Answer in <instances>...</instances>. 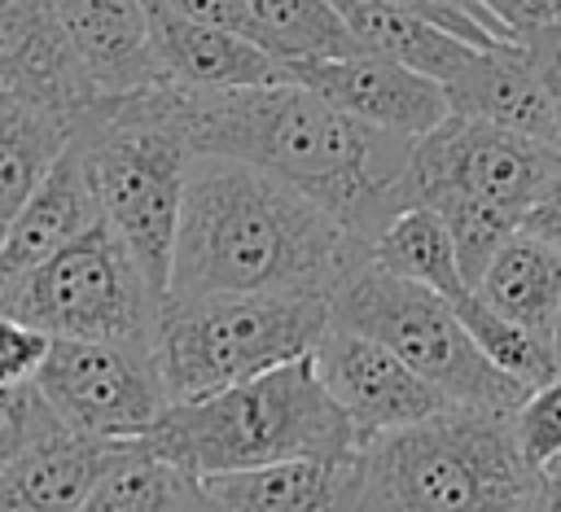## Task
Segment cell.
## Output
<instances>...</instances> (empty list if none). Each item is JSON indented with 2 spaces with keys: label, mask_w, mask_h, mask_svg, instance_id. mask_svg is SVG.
<instances>
[{
  "label": "cell",
  "mask_w": 561,
  "mask_h": 512,
  "mask_svg": "<svg viewBox=\"0 0 561 512\" xmlns=\"http://www.w3.org/2000/svg\"><path fill=\"white\" fill-rule=\"evenodd\" d=\"M162 289L110 219L66 241L22 280L0 289V311L39 324L53 337H110L158 350Z\"/></svg>",
  "instance_id": "ba28073f"
},
{
  "label": "cell",
  "mask_w": 561,
  "mask_h": 512,
  "mask_svg": "<svg viewBox=\"0 0 561 512\" xmlns=\"http://www.w3.org/2000/svg\"><path fill=\"white\" fill-rule=\"evenodd\" d=\"M557 166H561L557 140L473 114H447L434 131H425L412 144V162L394 184V197L399 206H408L434 193H469L526 223L530 206L543 197Z\"/></svg>",
  "instance_id": "9c48e42d"
},
{
  "label": "cell",
  "mask_w": 561,
  "mask_h": 512,
  "mask_svg": "<svg viewBox=\"0 0 561 512\" xmlns=\"http://www.w3.org/2000/svg\"><path fill=\"white\" fill-rule=\"evenodd\" d=\"M35 385L66 429L92 438L149 433L171 403L158 350L110 337H53Z\"/></svg>",
  "instance_id": "30bf717a"
},
{
  "label": "cell",
  "mask_w": 561,
  "mask_h": 512,
  "mask_svg": "<svg viewBox=\"0 0 561 512\" xmlns=\"http://www.w3.org/2000/svg\"><path fill=\"white\" fill-rule=\"evenodd\" d=\"M526 228H535L539 236H548L552 245H561V166H557V175L548 179L543 197L530 206V214H526Z\"/></svg>",
  "instance_id": "d6a6232c"
},
{
  "label": "cell",
  "mask_w": 561,
  "mask_h": 512,
  "mask_svg": "<svg viewBox=\"0 0 561 512\" xmlns=\"http://www.w3.org/2000/svg\"><path fill=\"white\" fill-rule=\"evenodd\" d=\"M478 4H486L513 35H526L530 26L561 18V0H478Z\"/></svg>",
  "instance_id": "1f68e13d"
},
{
  "label": "cell",
  "mask_w": 561,
  "mask_h": 512,
  "mask_svg": "<svg viewBox=\"0 0 561 512\" xmlns=\"http://www.w3.org/2000/svg\"><path fill=\"white\" fill-rule=\"evenodd\" d=\"M53 429H61V420H57V411L48 407V398H44V389L35 381L0 385V473L31 442H39Z\"/></svg>",
  "instance_id": "83f0119b"
},
{
  "label": "cell",
  "mask_w": 561,
  "mask_h": 512,
  "mask_svg": "<svg viewBox=\"0 0 561 512\" xmlns=\"http://www.w3.org/2000/svg\"><path fill=\"white\" fill-rule=\"evenodd\" d=\"M320 381L351 416L359 442L399 424H416L425 416H438L456 407L430 376H421L403 354H394L373 333H359L351 324L329 319L324 337L311 350Z\"/></svg>",
  "instance_id": "8fae6325"
},
{
  "label": "cell",
  "mask_w": 561,
  "mask_h": 512,
  "mask_svg": "<svg viewBox=\"0 0 561 512\" xmlns=\"http://www.w3.org/2000/svg\"><path fill=\"white\" fill-rule=\"evenodd\" d=\"M548 350H552V363L561 372V302H557V315H552V328H548Z\"/></svg>",
  "instance_id": "e575fe53"
},
{
  "label": "cell",
  "mask_w": 561,
  "mask_h": 512,
  "mask_svg": "<svg viewBox=\"0 0 561 512\" xmlns=\"http://www.w3.org/2000/svg\"><path fill=\"white\" fill-rule=\"evenodd\" d=\"M101 96L162 83L145 0H53Z\"/></svg>",
  "instance_id": "e0dca14e"
},
{
  "label": "cell",
  "mask_w": 561,
  "mask_h": 512,
  "mask_svg": "<svg viewBox=\"0 0 561 512\" xmlns=\"http://www.w3.org/2000/svg\"><path fill=\"white\" fill-rule=\"evenodd\" d=\"M373 263L394 276L421 280L451 302L465 289H473L465 280V267H460V254H456V241H451L443 214L425 201H408L386 219V228L373 236Z\"/></svg>",
  "instance_id": "cb8c5ba5"
},
{
  "label": "cell",
  "mask_w": 561,
  "mask_h": 512,
  "mask_svg": "<svg viewBox=\"0 0 561 512\" xmlns=\"http://www.w3.org/2000/svg\"><path fill=\"white\" fill-rule=\"evenodd\" d=\"M149 4V31L158 70L167 83L180 88H254V83H280L289 79V61L267 53L241 31H228L219 22L193 18L175 9L171 0H145Z\"/></svg>",
  "instance_id": "5bb4252c"
},
{
  "label": "cell",
  "mask_w": 561,
  "mask_h": 512,
  "mask_svg": "<svg viewBox=\"0 0 561 512\" xmlns=\"http://www.w3.org/2000/svg\"><path fill=\"white\" fill-rule=\"evenodd\" d=\"M425 206H434L443 214L469 284L482 276V267L491 263V254L522 228L517 214H508V210H500L491 201H478L469 193H434V197H425Z\"/></svg>",
  "instance_id": "4316f807"
},
{
  "label": "cell",
  "mask_w": 561,
  "mask_h": 512,
  "mask_svg": "<svg viewBox=\"0 0 561 512\" xmlns=\"http://www.w3.org/2000/svg\"><path fill=\"white\" fill-rule=\"evenodd\" d=\"M539 473H543V508H561V455H552Z\"/></svg>",
  "instance_id": "836d02e7"
},
{
  "label": "cell",
  "mask_w": 561,
  "mask_h": 512,
  "mask_svg": "<svg viewBox=\"0 0 561 512\" xmlns=\"http://www.w3.org/2000/svg\"><path fill=\"white\" fill-rule=\"evenodd\" d=\"M333 319L359 333H373L394 354H403L421 376H430L451 403L482 411H517L530 394L526 381L504 372L465 328L451 298L438 289L394 276L364 258L329 298Z\"/></svg>",
  "instance_id": "52a82bcc"
},
{
  "label": "cell",
  "mask_w": 561,
  "mask_h": 512,
  "mask_svg": "<svg viewBox=\"0 0 561 512\" xmlns=\"http://www.w3.org/2000/svg\"><path fill=\"white\" fill-rule=\"evenodd\" d=\"M329 293H167L158 363L171 398H197L316 350Z\"/></svg>",
  "instance_id": "8992f818"
},
{
  "label": "cell",
  "mask_w": 561,
  "mask_h": 512,
  "mask_svg": "<svg viewBox=\"0 0 561 512\" xmlns=\"http://www.w3.org/2000/svg\"><path fill=\"white\" fill-rule=\"evenodd\" d=\"M513 424H517V442L535 468H543L552 455H561V372H552L548 381H539L526 394V403L513 411Z\"/></svg>",
  "instance_id": "f1b7e54d"
},
{
  "label": "cell",
  "mask_w": 561,
  "mask_h": 512,
  "mask_svg": "<svg viewBox=\"0 0 561 512\" xmlns=\"http://www.w3.org/2000/svg\"><path fill=\"white\" fill-rule=\"evenodd\" d=\"M351 508H543V473L526 459L508 411L447 407L373 433L355 451Z\"/></svg>",
  "instance_id": "3957f363"
},
{
  "label": "cell",
  "mask_w": 561,
  "mask_h": 512,
  "mask_svg": "<svg viewBox=\"0 0 561 512\" xmlns=\"http://www.w3.org/2000/svg\"><path fill=\"white\" fill-rule=\"evenodd\" d=\"M443 88H447L451 114L491 118V123H504V127H517V131L561 144L539 61H535L530 44L517 35L478 44Z\"/></svg>",
  "instance_id": "9a60e30c"
},
{
  "label": "cell",
  "mask_w": 561,
  "mask_h": 512,
  "mask_svg": "<svg viewBox=\"0 0 561 512\" xmlns=\"http://www.w3.org/2000/svg\"><path fill=\"white\" fill-rule=\"evenodd\" d=\"M289 79L307 83L311 92H320L324 101H333L337 109H346L373 127H386V131H399L412 140H421L451 114L447 88L434 74H425L399 57H386L377 48L289 61Z\"/></svg>",
  "instance_id": "7c38bea8"
},
{
  "label": "cell",
  "mask_w": 561,
  "mask_h": 512,
  "mask_svg": "<svg viewBox=\"0 0 561 512\" xmlns=\"http://www.w3.org/2000/svg\"><path fill=\"white\" fill-rule=\"evenodd\" d=\"M79 114L0 92V241L75 136Z\"/></svg>",
  "instance_id": "44dd1931"
},
{
  "label": "cell",
  "mask_w": 561,
  "mask_h": 512,
  "mask_svg": "<svg viewBox=\"0 0 561 512\" xmlns=\"http://www.w3.org/2000/svg\"><path fill=\"white\" fill-rule=\"evenodd\" d=\"M241 9L250 22V39L280 61L342 57L364 48L333 0H241Z\"/></svg>",
  "instance_id": "d4e9b609"
},
{
  "label": "cell",
  "mask_w": 561,
  "mask_h": 512,
  "mask_svg": "<svg viewBox=\"0 0 561 512\" xmlns=\"http://www.w3.org/2000/svg\"><path fill=\"white\" fill-rule=\"evenodd\" d=\"M114 438H92L75 429H53L31 442L4 473H0V508L31 512V508H83L110 464Z\"/></svg>",
  "instance_id": "d6986e66"
},
{
  "label": "cell",
  "mask_w": 561,
  "mask_h": 512,
  "mask_svg": "<svg viewBox=\"0 0 561 512\" xmlns=\"http://www.w3.org/2000/svg\"><path fill=\"white\" fill-rule=\"evenodd\" d=\"M193 512L215 508L206 477L167 455L149 433L114 438L110 464L88 499V512Z\"/></svg>",
  "instance_id": "ffe728a7"
},
{
  "label": "cell",
  "mask_w": 561,
  "mask_h": 512,
  "mask_svg": "<svg viewBox=\"0 0 561 512\" xmlns=\"http://www.w3.org/2000/svg\"><path fill=\"white\" fill-rule=\"evenodd\" d=\"M184 127L197 153L250 162L324 210L373 254V236L399 210L394 184L412 162V136L373 127L298 79L254 88H180Z\"/></svg>",
  "instance_id": "6da1fadb"
},
{
  "label": "cell",
  "mask_w": 561,
  "mask_h": 512,
  "mask_svg": "<svg viewBox=\"0 0 561 512\" xmlns=\"http://www.w3.org/2000/svg\"><path fill=\"white\" fill-rule=\"evenodd\" d=\"M368 245L294 184L197 153L184 188L167 293H329Z\"/></svg>",
  "instance_id": "7a4b0ae2"
},
{
  "label": "cell",
  "mask_w": 561,
  "mask_h": 512,
  "mask_svg": "<svg viewBox=\"0 0 561 512\" xmlns=\"http://www.w3.org/2000/svg\"><path fill=\"white\" fill-rule=\"evenodd\" d=\"M149 438L202 477L285 455H351L359 446L311 354L197 398H171Z\"/></svg>",
  "instance_id": "5b68a950"
},
{
  "label": "cell",
  "mask_w": 561,
  "mask_h": 512,
  "mask_svg": "<svg viewBox=\"0 0 561 512\" xmlns=\"http://www.w3.org/2000/svg\"><path fill=\"white\" fill-rule=\"evenodd\" d=\"M96 219H101V201H96V188L88 179L83 144L75 131L70 144L61 149V158L53 162V171L44 175V184L26 197V206L18 210V219L9 223V232L0 241V289L22 280L31 267H39L66 241L88 232Z\"/></svg>",
  "instance_id": "2e32d148"
},
{
  "label": "cell",
  "mask_w": 561,
  "mask_h": 512,
  "mask_svg": "<svg viewBox=\"0 0 561 512\" xmlns=\"http://www.w3.org/2000/svg\"><path fill=\"white\" fill-rule=\"evenodd\" d=\"M0 92L70 114L101 96L53 0H0Z\"/></svg>",
  "instance_id": "4fadbf2b"
},
{
  "label": "cell",
  "mask_w": 561,
  "mask_h": 512,
  "mask_svg": "<svg viewBox=\"0 0 561 512\" xmlns=\"http://www.w3.org/2000/svg\"><path fill=\"white\" fill-rule=\"evenodd\" d=\"M75 131L101 219L123 232L145 276L167 293L184 188L197 158L180 109V83L162 79L140 92L96 96Z\"/></svg>",
  "instance_id": "277c9868"
},
{
  "label": "cell",
  "mask_w": 561,
  "mask_h": 512,
  "mask_svg": "<svg viewBox=\"0 0 561 512\" xmlns=\"http://www.w3.org/2000/svg\"><path fill=\"white\" fill-rule=\"evenodd\" d=\"M53 333H44L39 324L0 311V385H22L35 381L39 363L48 359Z\"/></svg>",
  "instance_id": "f546056e"
},
{
  "label": "cell",
  "mask_w": 561,
  "mask_h": 512,
  "mask_svg": "<svg viewBox=\"0 0 561 512\" xmlns=\"http://www.w3.org/2000/svg\"><path fill=\"white\" fill-rule=\"evenodd\" d=\"M517 39H526L535 61H539V74H543V88H548V101H552V118H557V136H561V18L539 22Z\"/></svg>",
  "instance_id": "4dcf8cb0"
},
{
  "label": "cell",
  "mask_w": 561,
  "mask_h": 512,
  "mask_svg": "<svg viewBox=\"0 0 561 512\" xmlns=\"http://www.w3.org/2000/svg\"><path fill=\"white\" fill-rule=\"evenodd\" d=\"M451 306L460 311V319H465V328L473 333V341H478L504 372H513L517 381H526L530 389L557 372L552 350H548V337L535 333V328H526V324H517V319H508L504 311H495L478 289H465Z\"/></svg>",
  "instance_id": "484cf974"
},
{
  "label": "cell",
  "mask_w": 561,
  "mask_h": 512,
  "mask_svg": "<svg viewBox=\"0 0 561 512\" xmlns=\"http://www.w3.org/2000/svg\"><path fill=\"white\" fill-rule=\"evenodd\" d=\"M473 289L508 319L548 337L557 302H561V245H552L548 236H539L535 228L522 223L491 254V263L473 280Z\"/></svg>",
  "instance_id": "7402d4cb"
},
{
  "label": "cell",
  "mask_w": 561,
  "mask_h": 512,
  "mask_svg": "<svg viewBox=\"0 0 561 512\" xmlns=\"http://www.w3.org/2000/svg\"><path fill=\"white\" fill-rule=\"evenodd\" d=\"M355 451L351 455H285V459H267V464H250V468L206 473V490H210V503L224 512L351 508Z\"/></svg>",
  "instance_id": "ac0fdd59"
},
{
  "label": "cell",
  "mask_w": 561,
  "mask_h": 512,
  "mask_svg": "<svg viewBox=\"0 0 561 512\" xmlns=\"http://www.w3.org/2000/svg\"><path fill=\"white\" fill-rule=\"evenodd\" d=\"M337 13L346 18V26L359 35L364 48H377L386 57H399L425 74H434L438 83H447L460 61L478 48L473 39L421 18V13H408V9H394V4H381V0H333Z\"/></svg>",
  "instance_id": "603a6c76"
}]
</instances>
